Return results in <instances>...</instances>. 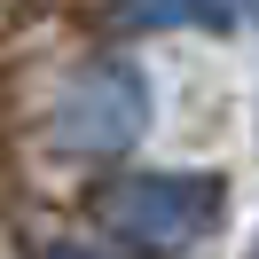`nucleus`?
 <instances>
[{
  "instance_id": "nucleus-1",
  "label": "nucleus",
  "mask_w": 259,
  "mask_h": 259,
  "mask_svg": "<svg viewBox=\"0 0 259 259\" xmlns=\"http://www.w3.org/2000/svg\"><path fill=\"white\" fill-rule=\"evenodd\" d=\"M228 204V181L220 173H126L95 196L102 228L134 251H189L220 228Z\"/></svg>"
},
{
  "instance_id": "nucleus-2",
  "label": "nucleus",
  "mask_w": 259,
  "mask_h": 259,
  "mask_svg": "<svg viewBox=\"0 0 259 259\" xmlns=\"http://www.w3.org/2000/svg\"><path fill=\"white\" fill-rule=\"evenodd\" d=\"M142 126H149V79L118 55L71 71L48 102V142L71 149V157H118V149L142 142Z\"/></svg>"
},
{
  "instance_id": "nucleus-3",
  "label": "nucleus",
  "mask_w": 259,
  "mask_h": 259,
  "mask_svg": "<svg viewBox=\"0 0 259 259\" xmlns=\"http://www.w3.org/2000/svg\"><path fill=\"white\" fill-rule=\"evenodd\" d=\"M251 0H110V24L118 32H228Z\"/></svg>"
},
{
  "instance_id": "nucleus-4",
  "label": "nucleus",
  "mask_w": 259,
  "mask_h": 259,
  "mask_svg": "<svg viewBox=\"0 0 259 259\" xmlns=\"http://www.w3.org/2000/svg\"><path fill=\"white\" fill-rule=\"evenodd\" d=\"M39 259H118V251H95V243H71V236H55Z\"/></svg>"
},
{
  "instance_id": "nucleus-5",
  "label": "nucleus",
  "mask_w": 259,
  "mask_h": 259,
  "mask_svg": "<svg viewBox=\"0 0 259 259\" xmlns=\"http://www.w3.org/2000/svg\"><path fill=\"white\" fill-rule=\"evenodd\" d=\"M251 259H259V243H251Z\"/></svg>"
}]
</instances>
